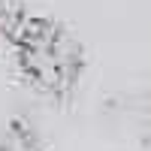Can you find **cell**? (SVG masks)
<instances>
[{"mask_svg": "<svg viewBox=\"0 0 151 151\" xmlns=\"http://www.w3.org/2000/svg\"><path fill=\"white\" fill-rule=\"evenodd\" d=\"M18 58L30 82H36L45 91H67L79 73V48L60 27L42 18L21 24Z\"/></svg>", "mask_w": 151, "mask_h": 151, "instance_id": "6da1fadb", "label": "cell"}, {"mask_svg": "<svg viewBox=\"0 0 151 151\" xmlns=\"http://www.w3.org/2000/svg\"><path fill=\"white\" fill-rule=\"evenodd\" d=\"M0 151H42V145L36 142V136L24 127V124H15V127L3 136Z\"/></svg>", "mask_w": 151, "mask_h": 151, "instance_id": "7a4b0ae2", "label": "cell"}]
</instances>
